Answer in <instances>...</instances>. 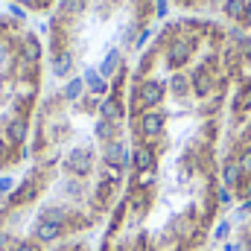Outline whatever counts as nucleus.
<instances>
[{
	"mask_svg": "<svg viewBox=\"0 0 251 251\" xmlns=\"http://www.w3.org/2000/svg\"><path fill=\"white\" fill-rule=\"evenodd\" d=\"M231 26L170 21L128 79V170L100 251H201L219 222Z\"/></svg>",
	"mask_w": 251,
	"mask_h": 251,
	"instance_id": "obj_1",
	"label": "nucleus"
},
{
	"mask_svg": "<svg viewBox=\"0 0 251 251\" xmlns=\"http://www.w3.org/2000/svg\"><path fill=\"white\" fill-rule=\"evenodd\" d=\"M128 79L123 67L108 94L44 97L29 170L0 201V251H53L108 222L128 170Z\"/></svg>",
	"mask_w": 251,
	"mask_h": 251,
	"instance_id": "obj_2",
	"label": "nucleus"
},
{
	"mask_svg": "<svg viewBox=\"0 0 251 251\" xmlns=\"http://www.w3.org/2000/svg\"><path fill=\"white\" fill-rule=\"evenodd\" d=\"M44 47L24 18H0V173L29 155L32 120L41 97Z\"/></svg>",
	"mask_w": 251,
	"mask_h": 251,
	"instance_id": "obj_3",
	"label": "nucleus"
},
{
	"mask_svg": "<svg viewBox=\"0 0 251 251\" xmlns=\"http://www.w3.org/2000/svg\"><path fill=\"white\" fill-rule=\"evenodd\" d=\"M228 102L222 123V187L234 204H251V29H231L225 47Z\"/></svg>",
	"mask_w": 251,
	"mask_h": 251,
	"instance_id": "obj_4",
	"label": "nucleus"
},
{
	"mask_svg": "<svg viewBox=\"0 0 251 251\" xmlns=\"http://www.w3.org/2000/svg\"><path fill=\"white\" fill-rule=\"evenodd\" d=\"M234 251H251V210L234 228Z\"/></svg>",
	"mask_w": 251,
	"mask_h": 251,
	"instance_id": "obj_5",
	"label": "nucleus"
},
{
	"mask_svg": "<svg viewBox=\"0 0 251 251\" xmlns=\"http://www.w3.org/2000/svg\"><path fill=\"white\" fill-rule=\"evenodd\" d=\"M53 251H91V246L82 243V240H70V243H64V246H56Z\"/></svg>",
	"mask_w": 251,
	"mask_h": 251,
	"instance_id": "obj_6",
	"label": "nucleus"
},
{
	"mask_svg": "<svg viewBox=\"0 0 251 251\" xmlns=\"http://www.w3.org/2000/svg\"><path fill=\"white\" fill-rule=\"evenodd\" d=\"M201 251H213V249H201Z\"/></svg>",
	"mask_w": 251,
	"mask_h": 251,
	"instance_id": "obj_7",
	"label": "nucleus"
},
{
	"mask_svg": "<svg viewBox=\"0 0 251 251\" xmlns=\"http://www.w3.org/2000/svg\"><path fill=\"white\" fill-rule=\"evenodd\" d=\"M0 201H3V199H0Z\"/></svg>",
	"mask_w": 251,
	"mask_h": 251,
	"instance_id": "obj_8",
	"label": "nucleus"
}]
</instances>
